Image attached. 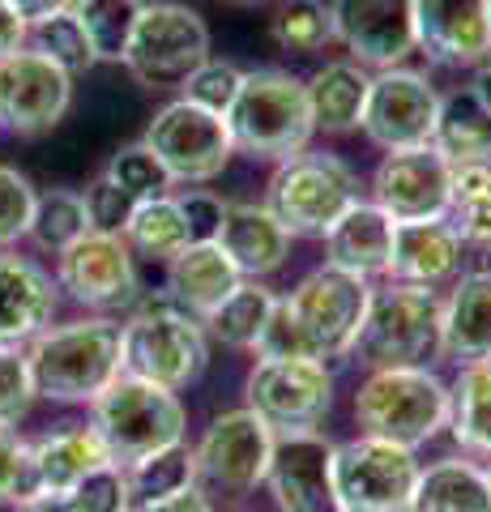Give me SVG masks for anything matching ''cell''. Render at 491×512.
<instances>
[{
    "label": "cell",
    "instance_id": "obj_1",
    "mask_svg": "<svg viewBox=\"0 0 491 512\" xmlns=\"http://www.w3.org/2000/svg\"><path fill=\"white\" fill-rule=\"evenodd\" d=\"M372 303L368 278H355L338 265L304 274L291 295H278L269 325L257 342V359H346L355 355L363 316Z\"/></svg>",
    "mask_w": 491,
    "mask_h": 512
},
{
    "label": "cell",
    "instance_id": "obj_2",
    "mask_svg": "<svg viewBox=\"0 0 491 512\" xmlns=\"http://www.w3.org/2000/svg\"><path fill=\"white\" fill-rule=\"evenodd\" d=\"M26 367L35 397L90 406L120 376V325L112 316L47 325L35 342H26Z\"/></svg>",
    "mask_w": 491,
    "mask_h": 512
},
{
    "label": "cell",
    "instance_id": "obj_3",
    "mask_svg": "<svg viewBox=\"0 0 491 512\" xmlns=\"http://www.w3.org/2000/svg\"><path fill=\"white\" fill-rule=\"evenodd\" d=\"M90 427L99 436V444L107 448L112 466L129 470L133 461L184 440L188 410L180 402V393L120 372L90 402Z\"/></svg>",
    "mask_w": 491,
    "mask_h": 512
},
{
    "label": "cell",
    "instance_id": "obj_4",
    "mask_svg": "<svg viewBox=\"0 0 491 512\" xmlns=\"http://www.w3.org/2000/svg\"><path fill=\"white\" fill-rule=\"evenodd\" d=\"M205 363H210V338L197 316L176 308L167 295L146 299L120 325V372L163 384L180 393L197 384Z\"/></svg>",
    "mask_w": 491,
    "mask_h": 512
},
{
    "label": "cell",
    "instance_id": "obj_5",
    "mask_svg": "<svg viewBox=\"0 0 491 512\" xmlns=\"http://www.w3.org/2000/svg\"><path fill=\"white\" fill-rule=\"evenodd\" d=\"M223 120L231 128L235 150L252 158H274V163L308 150L316 133L308 90L287 69H248Z\"/></svg>",
    "mask_w": 491,
    "mask_h": 512
},
{
    "label": "cell",
    "instance_id": "obj_6",
    "mask_svg": "<svg viewBox=\"0 0 491 512\" xmlns=\"http://www.w3.org/2000/svg\"><path fill=\"white\" fill-rule=\"evenodd\" d=\"M363 436L419 448L449 427V384L432 367H372L355 393Z\"/></svg>",
    "mask_w": 491,
    "mask_h": 512
},
{
    "label": "cell",
    "instance_id": "obj_7",
    "mask_svg": "<svg viewBox=\"0 0 491 512\" xmlns=\"http://www.w3.org/2000/svg\"><path fill=\"white\" fill-rule=\"evenodd\" d=\"M440 312L445 299L427 286H380L372 291L355 355L368 367H427L440 359Z\"/></svg>",
    "mask_w": 491,
    "mask_h": 512
},
{
    "label": "cell",
    "instance_id": "obj_8",
    "mask_svg": "<svg viewBox=\"0 0 491 512\" xmlns=\"http://www.w3.org/2000/svg\"><path fill=\"white\" fill-rule=\"evenodd\" d=\"M359 201L355 171L342 163L338 154H316L299 150L282 158L278 171L269 175L265 205L291 235L325 239V231Z\"/></svg>",
    "mask_w": 491,
    "mask_h": 512
},
{
    "label": "cell",
    "instance_id": "obj_9",
    "mask_svg": "<svg viewBox=\"0 0 491 512\" xmlns=\"http://www.w3.org/2000/svg\"><path fill=\"white\" fill-rule=\"evenodd\" d=\"M205 60H210V26L201 22V13L176 0H154L141 5L120 64L146 90H180Z\"/></svg>",
    "mask_w": 491,
    "mask_h": 512
},
{
    "label": "cell",
    "instance_id": "obj_10",
    "mask_svg": "<svg viewBox=\"0 0 491 512\" xmlns=\"http://www.w3.org/2000/svg\"><path fill=\"white\" fill-rule=\"evenodd\" d=\"M419 470L415 448L376 436L334 444V483L346 512H410Z\"/></svg>",
    "mask_w": 491,
    "mask_h": 512
},
{
    "label": "cell",
    "instance_id": "obj_11",
    "mask_svg": "<svg viewBox=\"0 0 491 512\" xmlns=\"http://www.w3.org/2000/svg\"><path fill=\"white\" fill-rule=\"evenodd\" d=\"M141 141L163 163L171 184H210L227 171L235 154L227 120L188 99L158 107Z\"/></svg>",
    "mask_w": 491,
    "mask_h": 512
},
{
    "label": "cell",
    "instance_id": "obj_12",
    "mask_svg": "<svg viewBox=\"0 0 491 512\" xmlns=\"http://www.w3.org/2000/svg\"><path fill=\"white\" fill-rule=\"evenodd\" d=\"M248 410L274 427V436L316 431L334 406V372L316 359H257L248 372Z\"/></svg>",
    "mask_w": 491,
    "mask_h": 512
},
{
    "label": "cell",
    "instance_id": "obj_13",
    "mask_svg": "<svg viewBox=\"0 0 491 512\" xmlns=\"http://www.w3.org/2000/svg\"><path fill=\"white\" fill-rule=\"evenodd\" d=\"M274 427H269L257 410H227L205 427V436L193 448V461H197V478L214 491H231V495H244V491H257L265 483V470H269V457H274Z\"/></svg>",
    "mask_w": 491,
    "mask_h": 512
},
{
    "label": "cell",
    "instance_id": "obj_14",
    "mask_svg": "<svg viewBox=\"0 0 491 512\" xmlns=\"http://www.w3.org/2000/svg\"><path fill=\"white\" fill-rule=\"evenodd\" d=\"M436 116H440V90L423 73L402 64V69L372 73L368 107H363L359 128L368 133L372 146L393 154V150L432 146Z\"/></svg>",
    "mask_w": 491,
    "mask_h": 512
},
{
    "label": "cell",
    "instance_id": "obj_15",
    "mask_svg": "<svg viewBox=\"0 0 491 512\" xmlns=\"http://www.w3.org/2000/svg\"><path fill=\"white\" fill-rule=\"evenodd\" d=\"M73 77L35 47L0 60V128L13 137H43L69 116Z\"/></svg>",
    "mask_w": 491,
    "mask_h": 512
},
{
    "label": "cell",
    "instance_id": "obj_16",
    "mask_svg": "<svg viewBox=\"0 0 491 512\" xmlns=\"http://www.w3.org/2000/svg\"><path fill=\"white\" fill-rule=\"evenodd\" d=\"M334 39L368 73L402 69L419 52L415 0H334Z\"/></svg>",
    "mask_w": 491,
    "mask_h": 512
},
{
    "label": "cell",
    "instance_id": "obj_17",
    "mask_svg": "<svg viewBox=\"0 0 491 512\" xmlns=\"http://www.w3.org/2000/svg\"><path fill=\"white\" fill-rule=\"evenodd\" d=\"M56 286L69 291L82 308L116 312L137 303V256L124 244V235L86 231L77 244H69L56 256Z\"/></svg>",
    "mask_w": 491,
    "mask_h": 512
},
{
    "label": "cell",
    "instance_id": "obj_18",
    "mask_svg": "<svg viewBox=\"0 0 491 512\" xmlns=\"http://www.w3.org/2000/svg\"><path fill=\"white\" fill-rule=\"evenodd\" d=\"M372 201L393 222H436L449 218L453 205V167L432 146L393 150L380 158L372 175Z\"/></svg>",
    "mask_w": 491,
    "mask_h": 512
},
{
    "label": "cell",
    "instance_id": "obj_19",
    "mask_svg": "<svg viewBox=\"0 0 491 512\" xmlns=\"http://www.w3.org/2000/svg\"><path fill=\"white\" fill-rule=\"evenodd\" d=\"M265 487L278 512H346L334 483V440H325L321 431L278 436Z\"/></svg>",
    "mask_w": 491,
    "mask_h": 512
},
{
    "label": "cell",
    "instance_id": "obj_20",
    "mask_svg": "<svg viewBox=\"0 0 491 512\" xmlns=\"http://www.w3.org/2000/svg\"><path fill=\"white\" fill-rule=\"evenodd\" d=\"M419 52L449 69H474L491 56L487 0H415Z\"/></svg>",
    "mask_w": 491,
    "mask_h": 512
},
{
    "label": "cell",
    "instance_id": "obj_21",
    "mask_svg": "<svg viewBox=\"0 0 491 512\" xmlns=\"http://www.w3.org/2000/svg\"><path fill=\"white\" fill-rule=\"evenodd\" d=\"M60 286L39 261L0 252V346H26L52 325Z\"/></svg>",
    "mask_w": 491,
    "mask_h": 512
},
{
    "label": "cell",
    "instance_id": "obj_22",
    "mask_svg": "<svg viewBox=\"0 0 491 512\" xmlns=\"http://www.w3.org/2000/svg\"><path fill=\"white\" fill-rule=\"evenodd\" d=\"M462 235L449 218L436 222H398L393 227V252H389V282L406 286H427L440 291L445 282L462 274Z\"/></svg>",
    "mask_w": 491,
    "mask_h": 512
},
{
    "label": "cell",
    "instance_id": "obj_23",
    "mask_svg": "<svg viewBox=\"0 0 491 512\" xmlns=\"http://www.w3.org/2000/svg\"><path fill=\"white\" fill-rule=\"evenodd\" d=\"M291 231L274 218V210L261 201H227V218L218 231V244L235 261L244 278H265L287 265L291 256Z\"/></svg>",
    "mask_w": 491,
    "mask_h": 512
},
{
    "label": "cell",
    "instance_id": "obj_24",
    "mask_svg": "<svg viewBox=\"0 0 491 512\" xmlns=\"http://www.w3.org/2000/svg\"><path fill=\"white\" fill-rule=\"evenodd\" d=\"M440 355L457 367L491 359V269L453 278V295L440 312Z\"/></svg>",
    "mask_w": 491,
    "mask_h": 512
},
{
    "label": "cell",
    "instance_id": "obj_25",
    "mask_svg": "<svg viewBox=\"0 0 491 512\" xmlns=\"http://www.w3.org/2000/svg\"><path fill=\"white\" fill-rule=\"evenodd\" d=\"M393 222L376 201H355L334 227L325 231V265H338L355 278H380L393 252Z\"/></svg>",
    "mask_w": 491,
    "mask_h": 512
},
{
    "label": "cell",
    "instance_id": "obj_26",
    "mask_svg": "<svg viewBox=\"0 0 491 512\" xmlns=\"http://www.w3.org/2000/svg\"><path fill=\"white\" fill-rule=\"evenodd\" d=\"M240 282H244V274L223 252V244L214 239V244H188L176 261L167 265V291L163 295L176 303V308H184L188 316L205 320Z\"/></svg>",
    "mask_w": 491,
    "mask_h": 512
},
{
    "label": "cell",
    "instance_id": "obj_27",
    "mask_svg": "<svg viewBox=\"0 0 491 512\" xmlns=\"http://www.w3.org/2000/svg\"><path fill=\"white\" fill-rule=\"evenodd\" d=\"M308 107H312V124L321 133H355L363 124V107H368V90H372V73L355 60H334L321 73H312L308 82Z\"/></svg>",
    "mask_w": 491,
    "mask_h": 512
},
{
    "label": "cell",
    "instance_id": "obj_28",
    "mask_svg": "<svg viewBox=\"0 0 491 512\" xmlns=\"http://www.w3.org/2000/svg\"><path fill=\"white\" fill-rule=\"evenodd\" d=\"M30 457H35V474L43 491H73L86 474L112 461L90 423H65L60 431H47L43 440L30 444Z\"/></svg>",
    "mask_w": 491,
    "mask_h": 512
},
{
    "label": "cell",
    "instance_id": "obj_29",
    "mask_svg": "<svg viewBox=\"0 0 491 512\" xmlns=\"http://www.w3.org/2000/svg\"><path fill=\"white\" fill-rule=\"evenodd\" d=\"M410 512H491L487 470L466 457H445L419 470Z\"/></svg>",
    "mask_w": 491,
    "mask_h": 512
},
{
    "label": "cell",
    "instance_id": "obj_30",
    "mask_svg": "<svg viewBox=\"0 0 491 512\" xmlns=\"http://www.w3.org/2000/svg\"><path fill=\"white\" fill-rule=\"evenodd\" d=\"M432 150L449 167L462 163H491V116L479 107V99L466 90L440 94V116L432 133Z\"/></svg>",
    "mask_w": 491,
    "mask_h": 512
},
{
    "label": "cell",
    "instance_id": "obj_31",
    "mask_svg": "<svg viewBox=\"0 0 491 512\" xmlns=\"http://www.w3.org/2000/svg\"><path fill=\"white\" fill-rule=\"evenodd\" d=\"M449 431L466 453L491 457V359L457 367L449 384Z\"/></svg>",
    "mask_w": 491,
    "mask_h": 512
},
{
    "label": "cell",
    "instance_id": "obj_32",
    "mask_svg": "<svg viewBox=\"0 0 491 512\" xmlns=\"http://www.w3.org/2000/svg\"><path fill=\"white\" fill-rule=\"evenodd\" d=\"M274 303H278V295L269 291V286H261L257 278L240 282L210 316L201 320V325H205V338L223 342V346H231V350H257L261 333H265V325H269V312H274Z\"/></svg>",
    "mask_w": 491,
    "mask_h": 512
},
{
    "label": "cell",
    "instance_id": "obj_33",
    "mask_svg": "<svg viewBox=\"0 0 491 512\" xmlns=\"http://www.w3.org/2000/svg\"><path fill=\"white\" fill-rule=\"evenodd\" d=\"M124 244H129V252L141 256V261L171 265L188 248V227H184L180 201L171 197V192L167 197L141 201L129 218V227H124Z\"/></svg>",
    "mask_w": 491,
    "mask_h": 512
},
{
    "label": "cell",
    "instance_id": "obj_34",
    "mask_svg": "<svg viewBox=\"0 0 491 512\" xmlns=\"http://www.w3.org/2000/svg\"><path fill=\"white\" fill-rule=\"evenodd\" d=\"M449 222L457 227V235H462V244L491 256V163L453 167Z\"/></svg>",
    "mask_w": 491,
    "mask_h": 512
},
{
    "label": "cell",
    "instance_id": "obj_35",
    "mask_svg": "<svg viewBox=\"0 0 491 512\" xmlns=\"http://www.w3.org/2000/svg\"><path fill=\"white\" fill-rule=\"evenodd\" d=\"M124 483H129V504L141 508L150 500H163V495H176L184 487L197 483V461H193V448L184 440L171 444V448H158V453L133 461L124 470Z\"/></svg>",
    "mask_w": 491,
    "mask_h": 512
},
{
    "label": "cell",
    "instance_id": "obj_36",
    "mask_svg": "<svg viewBox=\"0 0 491 512\" xmlns=\"http://www.w3.org/2000/svg\"><path fill=\"white\" fill-rule=\"evenodd\" d=\"M86 231H90V222H86L82 192L52 188V192H43V197H35V214H30V231H26V239H35V248L60 256Z\"/></svg>",
    "mask_w": 491,
    "mask_h": 512
},
{
    "label": "cell",
    "instance_id": "obj_37",
    "mask_svg": "<svg viewBox=\"0 0 491 512\" xmlns=\"http://www.w3.org/2000/svg\"><path fill=\"white\" fill-rule=\"evenodd\" d=\"M73 18L82 22L86 39L99 60H124V47L133 39L141 0H73Z\"/></svg>",
    "mask_w": 491,
    "mask_h": 512
},
{
    "label": "cell",
    "instance_id": "obj_38",
    "mask_svg": "<svg viewBox=\"0 0 491 512\" xmlns=\"http://www.w3.org/2000/svg\"><path fill=\"white\" fill-rule=\"evenodd\" d=\"M26 43L35 47L39 56L52 60L56 69H65L69 77H82V73H90L94 64H99V56H94L82 22L73 18V9H60V13H52V18L35 22L26 30Z\"/></svg>",
    "mask_w": 491,
    "mask_h": 512
},
{
    "label": "cell",
    "instance_id": "obj_39",
    "mask_svg": "<svg viewBox=\"0 0 491 512\" xmlns=\"http://www.w3.org/2000/svg\"><path fill=\"white\" fill-rule=\"evenodd\" d=\"M334 39V18H329L325 0H287L274 18V43L282 52L312 56Z\"/></svg>",
    "mask_w": 491,
    "mask_h": 512
},
{
    "label": "cell",
    "instance_id": "obj_40",
    "mask_svg": "<svg viewBox=\"0 0 491 512\" xmlns=\"http://www.w3.org/2000/svg\"><path fill=\"white\" fill-rule=\"evenodd\" d=\"M107 180H112L120 192H129L133 201H150V197H167V171L163 163L146 150V141H133V146H124L120 154H112V163H107Z\"/></svg>",
    "mask_w": 491,
    "mask_h": 512
},
{
    "label": "cell",
    "instance_id": "obj_41",
    "mask_svg": "<svg viewBox=\"0 0 491 512\" xmlns=\"http://www.w3.org/2000/svg\"><path fill=\"white\" fill-rule=\"evenodd\" d=\"M35 495H43L39 474H35V457L30 444L18 436L13 427H0V504L22 508Z\"/></svg>",
    "mask_w": 491,
    "mask_h": 512
},
{
    "label": "cell",
    "instance_id": "obj_42",
    "mask_svg": "<svg viewBox=\"0 0 491 512\" xmlns=\"http://www.w3.org/2000/svg\"><path fill=\"white\" fill-rule=\"evenodd\" d=\"M240 82H244V69H235L231 60H205L201 69L188 77L180 86V99L197 103L205 111H214V116H227V107L235 103V94H240Z\"/></svg>",
    "mask_w": 491,
    "mask_h": 512
},
{
    "label": "cell",
    "instance_id": "obj_43",
    "mask_svg": "<svg viewBox=\"0 0 491 512\" xmlns=\"http://www.w3.org/2000/svg\"><path fill=\"white\" fill-rule=\"evenodd\" d=\"M35 184L26 180L18 167L0 163V252L13 248L30 231V214H35Z\"/></svg>",
    "mask_w": 491,
    "mask_h": 512
},
{
    "label": "cell",
    "instance_id": "obj_44",
    "mask_svg": "<svg viewBox=\"0 0 491 512\" xmlns=\"http://www.w3.org/2000/svg\"><path fill=\"white\" fill-rule=\"evenodd\" d=\"M35 406L26 346H0V427H18Z\"/></svg>",
    "mask_w": 491,
    "mask_h": 512
},
{
    "label": "cell",
    "instance_id": "obj_45",
    "mask_svg": "<svg viewBox=\"0 0 491 512\" xmlns=\"http://www.w3.org/2000/svg\"><path fill=\"white\" fill-rule=\"evenodd\" d=\"M82 201H86V222H90V231H103V235H124V227H129V218L141 201H133L129 192H120L107 175H99L86 192H82Z\"/></svg>",
    "mask_w": 491,
    "mask_h": 512
},
{
    "label": "cell",
    "instance_id": "obj_46",
    "mask_svg": "<svg viewBox=\"0 0 491 512\" xmlns=\"http://www.w3.org/2000/svg\"><path fill=\"white\" fill-rule=\"evenodd\" d=\"M73 495L82 500L86 512H124V508H133L129 504V483H124V470L120 466H99L94 474H86L82 483L73 487Z\"/></svg>",
    "mask_w": 491,
    "mask_h": 512
},
{
    "label": "cell",
    "instance_id": "obj_47",
    "mask_svg": "<svg viewBox=\"0 0 491 512\" xmlns=\"http://www.w3.org/2000/svg\"><path fill=\"white\" fill-rule=\"evenodd\" d=\"M176 201H180V214L188 227V244H214L218 231H223V218H227V201L214 197L210 188H193Z\"/></svg>",
    "mask_w": 491,
    "mask_h": 512
},
{
    "label": "cell",
    "instance_id": "obj_48",
    "mask_svg": "<svg viewBox=\"0 0 491 512\" xmlns=\"http://www.w3.org/2000/svg\"><path fill=\"white\" fill-rule=\"evenodd\" d=\"M137 512H214V504H210V495H205V491L193 483V487H184V491H176V495H163V500L141 504Z\"/></svg>",
    "mask_w": 491,
    "mask_h": 512
},
{
    "label": "cell",
    "instance_id": "obj_49",
    "mask_svg": "<svg viewBox=\"0 0 491 512\" xmlns=\"http://www.w3.org/2000/svg\"><path fill=\"white\" fill-rule=\"evenodd\" d=\"M26 30L30 26L5 5V0H0V60L13 56V52H22V47H26Z\"/></svg>",
    "mask_w": 491,
    "mask_h": 512
},
{
    "label": "cell",
    "instance_id": "obj_50",
    "mask_svg": "<svg viewBox=\"0 0 491 512\" xmlns=\"http://www.w3.org/2000/svg\"><path fill=\"white\" fill-rule=\"evenodd\" d=\"M5 5L18 13V18L26 22V26H35V22H43V18H52V13H60V9H69L73 0H5Z\"/></svg>",
    "mask_w": 491,
    "mask_h": 512
},
{
    "label": "cell",
    "instance_id": "obj_51",
    "mask_svg": "<svg viewBox=\"0 0 491 512\" xmlns=\"http://www.w3.org/2000/svg\"><path fill=\"white\" fill-rule=\"evenodd\" d=\"M18 512H86V508H82V500H77L73 491H43L30 504H22Z\"/></svg>",
    "mask_w": 491,
    "mask_h": 512
},
{
    "label": "cell",
    "instance_id": "obj_52",
    "mask_svg": "<svg viewBox=\"0 0 491 512\" xmlns=\"http://www.w3.org/2000/svg\"><path fill=\"white\" fill-rule=\"evenodd\" d=\"M470 94L479 99V107L491 116V56L474 64V77H470Z\"/></svg>",
    "mask_w": 491,
    "mask_h": 512
},
{
    "label": "cell",
    "instance_id": "obj_53",
    "mask_svg": "<svg viewBox=\"0 0 491 512\" xmlns=\"http://www.w3.org/2000/svg\"><path fill=\"white\" fill-rule=\"evenodd\" d=\"M227 5H265V0H227Z\"/></svg>",
    "mask_w": 491,
    "mask_h": 512
},
{
    "label": "cell",
    "instance_id": "obj_54",
    "mask_svg": "<svg viewBox=\"0 0 491 512\" xmlns=\"http://www.w3.org/2000/svg\"><path fill=\"white\" fill-rule=\"evenodd\" d=\"M487 22H491V0H487Z\"/></svg>",
    "mask_w": 491,
    "mask_h": 512
},
{
    "label": "cell",
    "instance_id": "obj_55",
    "mask_svg": "<svg viewBox=\"0 0 491 512\" xmlns=\"http://www.w3.org/2000/svg\"><path fill=\"white\" fill-rule=\"evenodd\" d=\"M487 483H491V466H487Z\"/></svg>",
    "mask_w": 491,
    "mask_h": 512
},
{
    "label": "cell",
    "instance_id": "obj_56",
    "mask_svg": "<svg viewBox=\"0 0 491 512\" xmlns=\"http://www.w3.org/2000/svg\"><path fill=\"white\" fill-rule=\"evenodd\" d=\"M124 512H137V508H124Z\"/></svg>",
    "mask_w": 491,
    "mask_h": 512
}]
</instances>
